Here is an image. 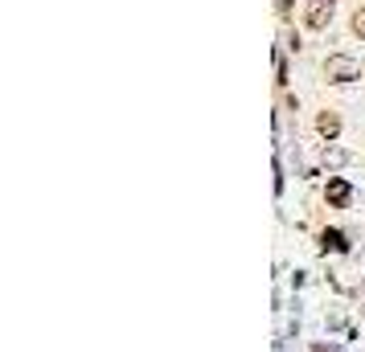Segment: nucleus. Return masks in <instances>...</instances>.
<instances>
[{"instance_id":"obj_1","label":"nucleus","mask_w":365,"mask_h":352,"mask_svg":"<svg viewBox=\"0 0 365 352\" xmlns=\"http://www.w3.org/2000/svg\"><path fill=\"white\" fill-rule=\"evenodd\" d=\"M320 78L329 86H353V82H361V62L345 50H332L320 58Z\"/></svg>"},{"instance_id":"obj_2","label":"nucleus","mask_w":365,"mask_h":352,"mask_svg":"<svg viewBox=\"0 0 365 352\" xmlns=\"http://www.w3.org/2000/svg\"><path fill=\"white\" fill-rule=\"evenodd\" d=\"M296 21L304 33H329L336 21V0H299Z\"/></svg>"},{"instance_id":"obj_3","label":"nucleus","mask_w":365,"mask_h":352,"mask_svg":"<svg viewBox=\"0 0 365 352\" xmlns=\"http://www.w3.org/2000/svg\"><path fill=\"white\" fill-rule=\"evenodd\" d=\"M312 132L320 135V144H336L341 132H345V115H341L336 107H320L312 115Z\"/></svg>"},{"instance_id":"obj_4","label":"nucleus","mask_w":365,"mask_h":352,"mask_svg":"<svg viewBox=\"0 0 365 352\" xmlns=\"http://www.w3.org/2000/svg\"><path fill=\"white\" fill-rule=\"evenodd\" d=\"M320 201L329 205V209H349L353 205V185H349L345 176H329L324 188H320Z\"/></svg>"},{"instance_id":"obj_5","label":"nucleus","mask_w":365,"mask_h":352,"mask_svg":"<svg viewBox=\"0 0 365 352\" xmlns=\"http://www.w3.org/2000/svg\"><path fill=\"white\" fill-rule=\"evenodd\" d=\"M316 238H320V250H324V254H329V250L332 254H349V238L341 234V230H329V225H324Z\"/></svg>"},{"instance_id":"obj_6","label":"nucleus","mask_w":365,"mask_h":352,"mask_svg":"<svg viewBox=\"0 0 365 352\" xmlns=\"http://www.w3.org/2000/svg\"><path fill=\"white\" fill-rule=\"evenodd\" d=\"M349 37L365 41V0H353V9H349Z\"/></svg>"}]
</instances>
